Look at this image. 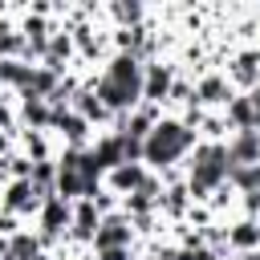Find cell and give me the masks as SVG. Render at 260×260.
<instances>
[{"mask_svg": "<svg viewBox=\"0 0 260 260\" xmlns=\"http://www.w3.org/2000/svg\"><path fill=\"white\" fill-rule=\"evenodd\" d=\"M106 248H138V232H134V219L126 211L102 215L98 236H93V252H106Z\"/></svg>", "mask_w": 260, "mask_h": 260, "instance_id": "8992f818", "label": "cell"}, {"mask_svg": "<svg viewBox=\"0 0 260 260\" xmlns=\"http://www.w3.org/2000/svg\"><path fill=\"white\" fill-rule=\"evenodd\" d=\"M150 175H154V171H150L146 162H118V167H110V171L102 175V187L114 191L118 199H126V195H134Z\"/></svg>", "mask_w": 260, "mask_h": 260, "instance_id": "ba28073f", "label": "cell"}, {"mask_svg": "<svg viewBox=\"0 0 260 260\" xmlns=\"http://www.w3.org/2000/svg\"><path fill=\"white\" fill-rule=\"evenodd\" d=\"M232 98H236V89L223 69H207L203 77H195V106L203 114H223Z\"/></svg>", "mask_w": 260, "mask_h": 260, "instance_id": "5b68a950", "label": "cell"}, {"mask_svg": "<svg viewBox=\"0 0 260 260\" xmlns=\"http://www.w3.org/2000/svg\"><path fill=\"white\" fill-rule=\"evenodd\" d=\"M223 244L232 256H248V252H260V219H248V215H232L223 223Z\"/></svg>", "mask_w": 260, "mask_h": 260, "instance_id": "9c48e42d", "label": "cell"}, {"mask_svg": "<svg viewBox=\"0 0 260 260\" xmlns=\"http://www.w3.org/2000/svg\"><path fill=\"white\" fill-rule=\"evenodd\" d=\"M175 77H179V61H175V57H154V61H146V65H142V102L167 110V98H171Z\"/></svg>", "mask_w": 260, "mask_h": 260, "instance_id": "277c9868", "label": "cell"}, {"mask_svg": "<svg viewBox=\"0 0 260 260\" xmlns=\"http://www.w3.org/2000/svg\"><path fill=\"white\" fill-rule=\"evenodd\" d=\"M223 73H228L236 93H252L260 85V53L256 49H232V57L223 61Z\"/></svg>", "mask_w": 260, "mask_h": 260, "instance_id": "52a82bcc", "label": "cell"}, {"mask_svg": "<svg viewBox=\"0 0 260 260\" xmlns=\"http://www.w3.org/2000/svg\"><path fill=\"white\" fill-rule=\"evenodd\" d=\"M45 244L37 236V228H20L16 236H8V260H41Z\"/></svg>", "mask_w": 260, "mask_h": 260, "instance_id": "8fae6325", "label": "cell"}, {"mask_svg": "<svg viewBox=\"0 0 260 260\" xmlns=\"http://www.w3.org/2000/svg\"><path fill=\"white\" fill-rule=\"evenodd\" d=\"M228 158H232V167L260 162V130H232L228 134Z\"/></svg>", "mask_w": 260, "mask_h": 260, "instance_id": "30bf717a", "label": "cell"}, {"mask_svg": "<svg viewBox=\"0 0 260 260\" xmlns=\"http://www.w3.org/2000/svg\"><path fill=\"white\" fill-rule=\"evenodd\" d=\"M142 65L146 61H138L134 53H114L102 69H93L85 77V85L106 102V110L114 118H122L142 106Z\"/></svg>", "mask_w": 260, "mask_h": 260, "instance_id": "6da1fadb", "label": "cell"}, {"mask_svg": "<svg viewBox=\"0 0 260 260\" xmlns=\"http://www.w3.org/2000/svg\"><path fill=\"white\" fill-rule=\"evenodd\" d=\"M228 187H232L236 195H252V191H260V162L232 167V175H228Z\"/></svg>", "mask_w": 260, "mask_h": 260, "instance_id": "4fadbf2b", "label": "cell"}, {"mask_svg": "<svg viewBox=\"0 0 260 260\" xmlns=\"http://www.w3.org/2000/svg\"><path fill=\"white\" fill-rule=\"evenodd\" d=\"M223 260H244V256H223Z\"/></svg>", "mask_w": 260, "mask_h": 260, "instance_id": "9a60e30c", "label": "cell"}, {"mask_svg": "<svg viewBox=\"0 0 260 260\" xmlns=\"http://www.w3.org/2000/svg\"><path fill=\"white\" fill-rule=\"evenodd\" d=\"M195 146H199V134H195L183 118L162 114L158 126H154V130L146 134V142H142V162H146L154 175H171V171H183V167H187V158H191Z\"/></svg>", "mask_w": 260, "mask_h": 260, "instance_id": "7a4b0ae2", "label": "cell"}, {"mask_svg": "<svg viewBox=\"0 0 260 260\" xmlns=\"http://www.w3.org/2000/svg\"><path fill=\"white\" fill-rule=\"evenodd\" d=\"M228 175H232L228 142H199L183 167V183H187L195 203H207L219 187H228Z\"/></svg>", "mask_w": 260, "mask_h": 260, "instance_id": "3957f363", "label": "cell"}, {"mask_svg": "<svg viewBox=\"0 0 260 260\" xmlns=\"http://www.w3.org/2000/svg\"><path fill=\"white\" fill-rule=\"evenodd\" d=\"M248 98H252V110H256V130H260V85H256Z\"/></svg>", "mask_w": 260, "mask_h": 260, "instance_id": "5bb4252c", "label": "cell"}, {"mask_svg": "<svg viewBox=\"0 0 260 260\" xmlns=\"http://www.w3.org/2000/svg\"><path fill=\"white\" fill-rule=\"evenodd\" d=\"M223 122L228 130H256V110H252V98L248 93H236L223 110Z\"/></svg>", "mask_w": 260, "mask_h": 260, "instance_id": "7c38bea8", "label": "cell"}]
</instances>
